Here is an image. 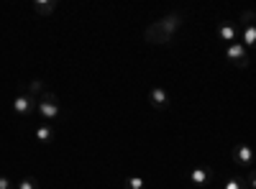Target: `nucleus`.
<instances>
[{"label": "nucleus", "mask_w": 256, "mask_h": 189, "mask_svg": "<svg viewBox=\"0 0 256 189\" xmlns=\"http://www.w3.org/2000/svg\"><path fill=\"white\" fill-rule=\"evenodd\" d=\"M36 110L44 120H56L62 115V105H59V97L54 92H41L38 100H36Z\"/></svg>", "instance_id": "nucleus-1"}, {"label": "nucleus", "mask_w": 256, "mask_h": 189, "mask_svg": "<svg viewBox=\"0 0 256 189\" xmlns=\"http://www.w3.org/2000/svg\"><path fill=\"white\" fill-rule=\"evenodd\" d=\"M144 38L148 41V44H156V46H162V44H172V36H169V33L159 26V20H154V23L144 31Z\"/></svg>", "instance_id": "nucleus-2"}, {"label": "nucleus", "mask_w": 256, "mask_h": 189, "mask_svg": "<svg viewBox=\"0 0 256 189\" xmlns=\"http://www.w3.org/2000/svg\"><path fill=\"white\" fill-rule=\"evenodd\" d=\"M226 56H228L238 69H246V67H248V51H246L244 44H228V46H226Z\"/></svg>", "instance_id": "nucleus-3"}, {"label": "nucleus", "mask_w": 256, "mask_h": 189, "mask_svg": "<svg viewBox=\"0 0 256 189\" xmlns=\"http://www.w3.org/2000/svg\"><path fill=\"white\" fill-rule=\"evenodd\" d=\"M210 182H212V169H210V166H205V164L195 166V169L190 172V184H195L198 189H205Z\"/></svg>", "instance_id": "nucleus-4"}, {"label": "nucleus", "mask_w": 256, "mask_h": 189, "mask_svg": "<svg viewBox=\"0 0 256 189\" xmlns=\"http://www.w3.org/2000/svg\"><path fill=\"white\" fill-rule=\"evenodd\" d=\"M13 110H16L18 115H31V113L36 110V97H31L28 92H26V95H18V97L13 100Z\"/></svg>", "instance_id": "nucleus-5"}, {"label": "nucleus", "mask_w": 256, "mask_h": 189, "mask_svg": "<svg viewBox=\"0 0 256 189\" xmlns=\"http://www.w3.org/2000/svg\"><path fill=\"white\" fill-rule=\"evenodd\" d=\"M148 102H152V108H156V110H166L169 105V92L164 90V87H152V92H148Z\"/></svg>", "instance_id": "nucleus-6"}, {"label": "nucleus", "mask_w": 256, "mask_h": 189, "mask_svg": "<svg viewBox=\"0 0 256 189\" xmlns=\"http://www.w3.org/2000/svg\"><path fill=\"white\" fill-rule=\"evenodd\" d=\"M159 26H162V28H164V31H166L169 36L174 38V31H177V28L182 26V13H177V10H174V13L164 15V18L159 20Z\"/></svg>", "instance_id": "nucleus-7"}, {"label": "nucleus", "mask_w": 256, "mask_h": 189, "mask_svg": "<svg viewBox=\"0 0 256 189\" xmlns=\"http://www.w3.org/2000/svg\"><path fill=\"white\" fill-rule=\"evenodd\" d=\"M233 159H236L238 166H248V164H254V151H251V146H238L236 154H233Z\"/></svg>", "instance_id": "nucleus-8"}, {"label": "nucleus", "mask_w": 256, "mask_h": 189, "mask_svg": "<svg viewBox=\"0 0 256 189\" xmlns=\"http://www.w3.org/2000/svg\"><path fill=\"white\" fill-rule=\"evenodd\" d=\"M56 0H36L34 3V10L38 13V15H52L54 10H56Z\"/></svg>", "instance_id": "nucleus-9"}, {"label": "nucleus", "mask_w": 256, "mask_h": 189, "mask_svg": "<svg viewBox=\"0 0 256 189\" xmlns=\"http://www.w3.org/2000/svg\"><path fill=\"white\" fill-rule=\"evenodd\" d=\"M244 46L246 49H256V26H246L244 28Z\"/></svg>", "instance_id": "nucleus-10"}, {"label": "nucleus", "mask_w": 256, "mask_h": 189, "mask_svg": "<svg viewBox=\"0 0 256 189\" xmlns=\"http://www.w3.org/2000/svg\"><path fill=\"white\" fill-rule=\"evenodd\" d=\"M36 138H38L41 143H52V138H54V131L49 128V125H38V128H36Z\"/></svg>", "instance_id": "nucleus-11"}, {"label": "nucleus", "mask_w": 256, "mask_h": 189, "mask_svg": "<svg viewBox=\"0 0 256 189\" xmlns=\"http://www.w3.org/2000/svg\"><path fill=\"white\" fill-rule=\"evenodd\" d=\"M218 33H220L223 41H230V44H233V38H236V28H233L230 23H223V26L218 28Z\"/></svg>", "instance_id": "nucleus-12"}, {"label": "nucleus", "mask_w": 256, "mask_h": 189, "mask_svg": "<svg viewBox=\"0 0 256 189\" xmlns=\"http://www.w3.org/2000/svg\"><path fill=\"white\" fill-rule=\"evenodd\" d=\"M126 189H146L144 177H128L126 179Z\"/></svg>", "instance_id": "nucleus-13"}, {"label": "nucleus", "mask_w": 256, "mask_h": 189, "mask_svg": "<svg viewBox=\"0 0 256 189\" xmlns=\"http://www.w3.org/2000/svg\"><path fill=\"white\" fill-rule=\"evenodd\" d=\"M223 189H246V184H244L238 177H230V179L223 184Z\"/></svg>", "instance_id": "nucleus-14"}, {"label": "nucleus", "mask_w": 256, "mask_h": 189, "mask_svg": "<svg viewBox=\"0 0 256 189\" xmlns=\"http://www.w3.org/2000/svg\"><path fill=\"white\" fill-rule=\"evenodd\" d=\"M18 189H38V182L34 177H24V179H20V184H18Z\"/></svg>", "instance_id": "nucleus-15"}, {"label": "nucleus", "mask_w": 256, "mask_h": 189, "mask_svg": "<svg viewBox=\"0 0 256 189\" xmlns=\"http://www.w3.org/2000/svg\"><path fill=\"white\" fill-rule=\"evenodd\" d=\"M241 20H244L246 26H256V13L254 10H244L241 13Z\"/></svg>", "instance_id": "nucleus-16"}, {"label": "nucleus", "mask_w": 256, "mask_h": 189, "mask_svg": "<svg viewBox=\"0 0 256 189\" xmlns=\"http://www.w3.org/2000/svg\"><path fill=\"white\" fill-rule=\"evenodd\" d=\"M41 87H44V85H41V79H31V85H28V95L34 97V95H38L41 92Z\"/></svg>", "instance_id": "nucleus-17"}, {"label": "nucleus", "mask_w": 256, "mask_h": 189, "mask_svg": "<svg viewBox=\"0 0 256 189\" xmlns=\"http://www.w3.org/2000/svg\"><path fill=\"white\" fill-rule=\"evenodd\" d=\"M246 184H248L251 189H256V169H254V172H251V174L246 177Z\"/></svg>", "instance_id": "nucleus-18"}, {"label": "nucleus", "mask_w": 256, "mask_h": 189, "mask_svg": "<svg viewBox=\"0 0 256 189\" xmlns=\"http://www.w3.org/2000/svg\"><path fill=\"white\" fill-rule=\"evenodd\" d=\"M0 189H13V187H10V179H8V177H0Z\"/></svg>", "instance_id": "nucleus-19"}]
</instances>
